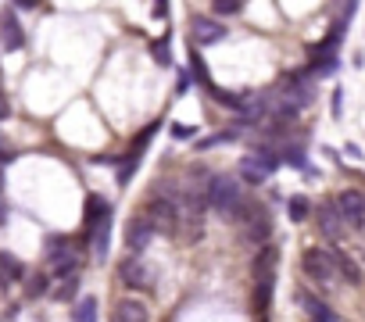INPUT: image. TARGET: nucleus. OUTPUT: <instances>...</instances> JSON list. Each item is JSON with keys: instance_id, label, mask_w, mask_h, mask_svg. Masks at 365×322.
<instances>
[{"instance_id": "f257e3e1", "label": "nucleus", "mask_w": 365, "mask_h": 322, "mask_svg": "<svg viewBox=\"0 0 365 322\" xmlns=\"http://www.w3.org/2000/svg\"><path fill=\"white\" fill-rule=\"evenodd\" d=\"M208 204L222 212V219H236L244 208V190L226 175H215V179H208Z\"/></svg>"}, {"instance_id": "f03ea898", "label": "nucleus", "mask_w": 365, "mask_h": 322, "mask_svg": "<svg viewBox=\"0 0 365 322\" xmlns=\"http://www.w3.org/2000/svg\"><path fill=\"white\" fill-rule=\"evenodd\" d=\"M176 201L179 197H172V193H158V197H151L147 201V208H144V219H147V225L154 233H165V236H172L179 230V212H176Z\"/></svg>"}, {"instance_id": "7ed1b4c3", "label": "nucleus", "mask_w": 365, "mask_h": 322, "mask_svg": "<svg viewBox=\"0 0 365 322\" xmlns=\"http://www.w3.org/2000/svg\"><path fill=\"white\" fill-rule=\"evenodd\" d=\"M301 269H305L312 280H319V283H329L333 276H337V262H333V254L323 251V247H312V251L301 254Z\"/></svg>"}, {"instance_id": "20e7f679", "label": "nucleus", "mask_w": 365, "mask_h": 322, "mask_svg": "<svg viewBox=\"0 0 365 322\" xmlns=\"http://www.w3.org/2000/svg\"><path fill=\"white\" fill-rule=\"evenodd\" d=\"M276 165H279V158L273 151H251L240 161V172H244L247 183H262V179H268V172H273Z\"/></svg>"}, {"instance_id": "39448f33", "label": "nucleus", "mask_w": 365, "mask_h": 322, "mask_svg": "<svg viewBox=\"0 0 365 322\" xmlns=\"http://www.w3.org/2000/svg\"><path fill=\"white\" fill-rule=\"evenodd\" d=\"M337 212H340V219L347 222V225H365V193H358V190H344L340 197H337Z\"/></svg>"}, {"instance_id": "423d86ee", "label": "nucleus", "mask_w": 365, "mask_h": 322, "mask_svg": "<svg viewBox=\"0 0 365 322\" xmlns=\"http://www.w3.org/2000/svg\"><path fill=\"white\" fill-rule=\"evenodd\" d=\"M236 219L244 222V240H247V244H265L268 233H273V222H268V215L262 212L258 204H255V219H251L244 208H240V215H236Z\"/></svg>"}, {"instance_id": "0eeeda50", "label": "nucleus", "mask_w": 365, "mask_h": 322, "mask_svg": "<svg viewBox=\"0 0 365 322\" xmlns=\"http://www.w3.org/2000/svg\"><path fill=\"white\" fill-rule=\"evenodd\" d=\"M118 276L129 290H151V269L140 262V258H125L118 265Z\"/></svg>"}, {"instance_id": "6e6552de", "label": "nucleus", "mask_w": 365, "mask_h": 322, "mask_svg": "<svg viewBox=\"0 0 365 322\" xmlns=\"http://www.w3.org/2000/svg\"><path fill=\"white\" fill-rule=\"evenodd\" d=\"M0 43H4V51H22L25 47V32L14 18V11H4L0 14Z\"/></svg>"}, {"instance_id": "1a4fd4ad", "label": "nucleus", "mask_w": 365, "mask_h": 322, "mask_svg": "<svg viewBox=\"0 0 365 322\" xmlns=\"http://www.w3.org/2000/svg\"><path fill=\"white\" fill-rule=\"evenodd\" d=\"M319 230H323V236H329V240H340V236H344V219H340V212H337V201H326V204L319 208Z\"/></svg>"}, {"instance_id": "9d476101", "label": "nucleus", "mask_w": 365, "mask_h": 322, "mask_svg": "<svg viewBox=\"0 0 365 322\" xmlns=\"http://www.w3.org/2000/svg\"><path fill=\"white\" fill-rule=\"evenodd\" d=\"M115 322H151V312L140 297H125L115 308Z\"/></svg>"}, {"instance_id": "9b49d317", "label": "nucleus", "mask_w": 365, "mask_h": 322, "mask_svg": "<svg viewBox=\"0 0 365 322\" xmlns=\"http://www.w3.org/2000/svg\"><path fill=\"white\" fill-rule=\"evenodd\" d=\"M151 236H154V230L147 225V219L140 215V219L129 225V230H125V247H129L133 254H140V251H144V247L151 244Z\"/></svg>"}, {"instance_id": "f8f14e48", "label": "nucleus", "mask_w": 365, "mask_h": 322, "mask_svg": "<svg viewBox=\"0 0 365 322\" xmlns=\"http://www.w3.org/2000/svg\"><path fill=\"white\" fill-rule=\"evenodd\" d=\"M190 36H194V43H215L226 36V29H222L215 18H194V25H190Z\"/></svg>"}, {"instance_id": "ddd939ff", "label": "nucleus", "mask_w": 365, "mask_h": 322, "mask_svg": "<svg viewBox=\"0 0 365 322\" xmlns=\"http://www.w3.org/2000/svg\"><path fill=\"white\" fill-rule=\"evenodd\" d=\"M54 286H51V297L54 301H72L75 290H79V272H65V276H51Z\"/></svg>"}, {"instance_id": "4468645a", "label": "nucleus", "mask_w": 365, "mask_h": 322, "mask_svg": "<svg viewBox=\"0 0 365 322\" xmlns=\"http://www.w3.org/2000/svg\"><path fill=\"white\" fill-rule=\"evenodd\" d=\"M301 308H305V312H308V319H315V322H337V315H333V312L326 308V301L312 297V294H301Z\"/></svg>"}, {"instance_id": "2eb2a0df", "label": "nucleus", "mask_w": 365, "mask_h": 322, "mask_svg": "<svg viewBox=\"0 0 365 322\" xmlns=\"http://www.w3.org/2000/svg\"><path fill=\"white\" fill-rule=\"evenodd\" d=\"M104 219H111V208H108V201H101V197H90V201H86V230L93 233V230H97V225H101Z\"/></svg>"}, {"instance_id": "dca6fc26", "label": "nucleus", "mask_w": 365, "mask_h": 322, "mask_svg": "<svg viewBox=\"0 0 365 322\" xmlns=\"http://www.w3.org/2000/svg\"><path fill=\"white\" fill-rule=\"evenodd\" d=\"M276 262H279V251H276V247H262V251H258V258H255V280L273 276Z\"/></svg>"}, {"instance_id": "f3484780", "label": "nucleus", "mask_w": 365, "mask_h": 322, "mask_svg": "<svg viewBox=\"0 0 365 322\" xmlns=\"http://www.w3.org/2000/svg\"><path fill=\"white\" fill-rule=\"evenodd\" d=\"M333 254V262H337V269H340V276L347 280V283H362V269L347 258V251H329Z\"/></svg>"}, {"instance_id": "a211bd4d", "label": "nucleus", "mask_w": 365, "mask_h": 322, "mask_svg": "<svg viewBox=\"0 0 365 322\" xmlns=\"http://www.w3.org/2000/svg\"><path fill=\"white\" fill-rule=\"evenodd\" d=\"M0 272H4L8 280H25V265L14 254H8V251H0Z\"/></svg>"}, {"instance_id": "6ab92c4d", "label": "nucleus", "mask_w": 365, "mask_h": 322, "mask_svg": "<svg viewBox=\"0 0 365 322\" xmlns=\"http://www.w3.org/2000/svg\"><path fill=\"white\" fill-rule=\"evenodd\" d=\"M90 236H93V254H97V258H108V236H111V219H104V222L97 225V230L90 233Z\"/></svg>"}, {"instance_id": "aec40b11", "label": "nucleus", "mask_w": 365, "mask_h": 322, "mask_svg": "<svg viewBox=\"0 0 365 322\" xmlns=\"http://www.w3.org/2000/svg\"><path fill=\"white\" fill-rule=\"evenodd\" d=\"M258 286H255V308L265 315V308H268V297H273V276H262V280H255Z\"/></svg>"}, {"instance_id": "412c9836", "label": "nucleus", "mask_w": 365, "mask_h": 322, "mask_svg": "<svg viewBox=\"0 0 365 322\" xmlns=\"http://www.w3.org/2000/svg\"><path fill=\"white\" fill-rule=\"evenodd\" d=\"M72 322H97V301H93V297H83V301H79Z\"/></svg>"}, {"instance_id": "4be33fe9", "label": "nucleus", "mask_w": 365, "mask_h": 322, "mask_svg": "<svg viewBox=\"0 0 365 322\" xmlns=\"http://www.w3.org/2000/svg\"><path fill=\"white\" fill-rule=\"evenodd\" d=\"M47 286H51V276H33L25 283V294L29 297H40V294H47Z\"/></svg>"}, {"instance_id": "5701e85b", "label": "nucleus", "mask_w": 365, "mask_h": 322, "mask_svg": "<svg viewBox=\"0 0 365 322\" xmlns=\"http://www.w3.org/2000/svg\"><path fill=\"white\" fill-rule=\"evenodd\" d=\"M290 219H294V222H305V219H308V201H305V197H294V201H290Z\"/></svg>"}, {"instance_id": "b1692460", "label": "nucleus", "mask_w": 365, "mask_h": 322, "mask_svg": "<svg viewBox=\"0 0 365 322\" xmlns=\"http://www.w3.org/2000/svg\"><path fill=\"white\" fill-rule=\"evenodd\" d=\"M215 11H218V14H240V11H244V4H236V0H218Z\"/></svg>"}, {"instance_id": "393cba45", "label": "nucleus", "mask_w": 365, "mask_h": 322, "mask_svg": "<svg viewBox=\"0 0 365 322\" xmlns=\"http://www.w3.org/2000/svg\"><path fill=\"white\" fill-rule=\"evenodd\" d=\"M315 75H329V72H337V61L333 58H326V61H315V69H312Z\"/></svg>"}, {"instance_id": "a878e982", "label": "nucleus", "mask_w": 365, "mask_h": 322, "mask_svg": "<svg viewBox=\"0 0 365 322\" xmlns=\"http://www.w3.org/2000/svg\"><path fill=\"white\" fill-rule=\"evenodd\" d=\"M154 58L162 61V64H168V43H165V40H158V43H154Z\"/></svg>"}, {"instance_id": "bb28decb", "label": "nucleus", "mask_w": 365, "mask_h": 322, "mask_svg": "<svg viewBox=\"0 0 365 322\" xmlns=\"http://www.w3.org/2000/svg\"><path fill=\"white\" fill-rule=\"evenodd\" d=\"M11 115V104L4 101V93H0V119H8Z\"/></svg>"}, {"instance_id": "cd10ccee", "label": "nucleus", "mask_w": 365, "mask_h": 322, "mask_svg": "<svg viewBox=\"0 0 365 322\" xmlns=\"http://www.w3.org/2000/svg\"><path fill=\"white\" fill-rule=\"evenodd\" d=\"M190 133H197V129H186V125H176V136H179V140H186Z\"/></svg>"}, {"instance_id": "c85d7f7f", "label": "nucleus", "mask_w": 365, "mask_h": 322, "mask_svg": "<svg viewBox=\"0 0 365 322\" xmlns=\"http://www.w3.org/2000/svg\"><path fill=\"white\" fill-rule=\"evenodd\" d=\"M4 219H8V208H4V201H0V225H4Z\"/></svg>"}, {"instance_id": "c756f323", "label": "nucleus", "mask_w": 365, "mask_h": 322, "mask_svg": "<svg viewBox=\"0 0 365 322\" xmlns=\"http://www.w3.org/2000/svg\"><path fill=\"white\" fill-rule=\"evenodd\" d=\"M0 186H4V172H0Z\"/></svg>"}]
</instances>
